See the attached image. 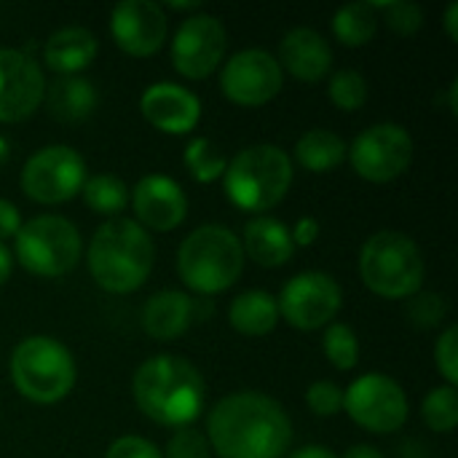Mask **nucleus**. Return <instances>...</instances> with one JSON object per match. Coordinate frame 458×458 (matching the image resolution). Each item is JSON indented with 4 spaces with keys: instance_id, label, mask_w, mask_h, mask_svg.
<instances>
[{
    "instance_id": "5",
    "label": "nucleus",
    "mask_w": 458,
    "mask_h": 458,
    "mask_svg": "<svg viewBox=\"0 0 458 458\" xmlns=\"http://www.w3.org/2000/svg\"><path fill=\"white\" fill-rule=\"evenodd\" d=\"M177 271L185 287L199 295H217L233 287L244 271L242 239L225 225H201L177 250Z\"/></svg>"
},
{
    "instance_id": "40",
    "label": "nucleus",
    "mask_w": 458,
    "mask_h": 458,
    "mask_svg": "<svg viewBox=\"0 0 458 458\" xmlns=\"http://www.w3.org/2000/svg\"><path fill=\"white\" fill-rule=\"evenodd\" d=\"M284 458H338L330 448H325V445H306V448H298V451H293L290 456Z\"/></svg>"
},
{
    "instance_id": "31",
    "label": "nucleus",
    "mask_w": 458,
    "mask_h": 458,
    "mask_svg": "<svg viewBox=\"0 0 458 458\" xmlns=\"http://www.w3.org/2000/svg\"><path fill=\"white\" fill-rule=\"evenodd\" d=\"M368 78L360 72V70H338L333 72L330 78V86H327V97L333 99V105L344 113H354V110H362L365 102H368Z\"/></svg>"
},
{
    "instance_id": "44",
    "label": "nucleus",
    "mask_w": 458,
    "mask_h": 458,
    "mask_svg": "<svg viewBox=\"0 0 458 458\" xmlns=\"http://www.w3.org/2000/svg\"><path fill=\"white\" fill-rule=\"evenodd\" d=\"M169 8H174V11H199V3H169Z\"/></svg>"
},
{
    "instance_id": "8",
    "label": "nucleus",
    "mask_w": 458,
    "mask_h": 458,
    "mask_svg": "<svg viewBox=\"0 0 458 458\" xmlns=\"http://www.w3.org/2000/svg\"><path fill=\"white\" fill-rule=\"evenodd\" d=\"M81 233L59 215H38L21 223L13 236V255L24 271L43 279H59L70 274L81 260Z\"/></svg>"
},
{
    "instance_id": "13",
    "label": "nucleus",
    "mask_w": 458,
    "mask_h": 458,
    "mask_svg": "<svg viewBox=\"0 0 458 458\" xmlns=\"http://www.w3.org/2000/svg\"><path fill=\"white\" fill-rule=\"evenodd\" d=\"M284 86V72L274 54L263 48H244L233 54L220 72V91L228 102L242 107H260L271 102Z\"/></svg>"
},
{
    "instance_id": "7",
    "label": "nucleus",
    "mask_w": 458,
    "mask_h": 458,
    "mask_svg": "<svg viewBox=\"0 0 458 458\" xmlns=\"http://www.w3.org/2000/svg\"><path fill=\"white\" fill-rule=\"evenodd\" d=\"M11 378L24 400L35 405H54L72 392L78 368L70 349L56 338L30 335L13 349Z\"/></svg>"
},
{
    "instance_id": "41",
    "label": "nucleus",
    "mask_w": 458,
    "mask_h": 458,
    "mask_svg": "<svg viewBox=\"0 0 458 458\" xmlns=\"http://www.w3.org/2000/svg\"><path fill=\"white\" fill-rule=\"evenodd\" d=\"M11 271H13V255H11L8 247L0 242V287L11 279Z\"/></svg>"
},
{
    "instance_id": "14",
    "label": "nucleus",
    "mask_w": 458,
    "mask_h": 458,
    "mask_svg": "<svg viewBox=\"0 0 458 458\" xmlns=\"http://www.w3.org/2000/svg\"><path fill=\"white\" fill-rule=\"evenodd\" d=\"M228 35L217 16L212 13H193L182 19L172 38V64L188 81H201L212 75L225 54Z\"/></svg>"
},
{
    "instance_id": "34",
    "label": "nucleus",
    "mask_w": 458,
    "mask_h": 458,
    "mask_svg": "<svg viewBox=\"0 0 458 458\" xmlns=\"http://www.w3.org/2000/svg\"><path fill=\"white\" fill-rule=\"evenodd\" d=\"M164 458H212V448L207 443V435L196 427L174 429V435L166 443Z\"/></svg>"
},
{
    "instance_id": "23",
    "label": "nucleus",
    "mask_w": 458,
    "mask_h": 458,
    "mask_svg": "<svg viewBox=\"0 0 458 458\" xmlns=\"http://www.w3.org/2000/svg\"><path fill=\"white\" fill-rule=\"evenodd\" d=\"M43 102L48 113L62 123H78L89 118L97 107V89L89 78L81 75H59L51 86H46Z\"/></svg>"
},
{
    "instance_id": "3",
    "label": "nucleus",
    "mask_w": 458,
    "mask_h": 458,
    "mask_svg": "<svg viewBox=\"0 0 458 458\" xmlns=\"http://www.w3.org/2000/svg\"><path fill=\"white\" fill-rule=\"evenodd\" d=\"M91 279L113 295H129L140 290L156 263V247L150 233L131 217L105 220L86 252Z\"/></svg>"
},
{
    "instance_id": "43",
    "label": "nucleus",
    "mask_w": 458,
    "mask_h": 458,
    "mask_svg": "<svg viewBox=\"0 0 458 458\" xmlns=\"http://www.w3.org/2000/svg\"><path fill=\"white\" fill-rule=\"evenodd\" d=\"M445 32L451 40H458V3H451L445 11Z\"/></svg>"
},
{
    "instance_id": "27",
    "label": "nucleus",
    "mask_w": 458,
    "mask_h": 458,
    "mask_svg": "<svg viewBox=\"0 0 458 458\" xmlns=\"http://www.w3.org/2000/svg\"><path fill=\"white\" fill-rule=\"evenodd\" d=\"M81 196L89 209H94L97 215H107V217H118L129 204V188L115 174L86 177Z\"/></svg>"
},
{
    "instance_id": "4",
    "label": "nucleus",
    "mask_w": 458,
    "mask_h": 458,
    "mask_svg": "<svg viewBox=\"0 0 458 458\" xmlns=\"http://www.w3.org/2000/svg\"><path fill=\"white\" fill-rule=\"evenodd\" d=\"M223 185L236 209L263 215L287 196L293 185V161L279 145H250L228 161Z\"/></svg>"
},
{
    "instance_id": "11",
    "label": "nucleus",
    "mask_w": 458,
    "mask_h": 458,
    "mask_svg": "<svg viewBox=\"0 0 458 458\" xmlns=\"http://www.w3.org/2000/svg\"><path fill=\"white\" fill-rule=\"evenodd\" d=\"M413 150L416 145L411 131L400 123L386 121L360 131L346 156L352 158V166L362 180L381 185L408 172L413 161Z\"/></svg>"
},
{
    "instance_id": "10",
    "label": "nucleus",
    "mask_w": 458,
    "mask_h": 458,
    "mask_svg": "<svg viewBox=\"0 0 458 458\" xmlns=\"http://www.w3.org/2000/svg\"><path fill=\"white\" fill-rule=\"evenodd\" d=\"M344 411L357 427L373 435L400 432L411 413L405 389L384 373L360 376L344 392Z\"/></svg>"
},
{
    "instance_id": "39",
    "label": "nucleus",
    "mask_w": 458,
    "mask_h": 458,
    "mask_svg": "<svg viewBox=\"0 0 458 458\" xmlns=\"http://www.w3.org/2000/svg\"><path fill=\"white\" fill-rule=\"evenodd\" d=\"M21 228V215L16 209V204H11L8 199H0V242L3 239H13Z\"/></svg>"
},
{
    "instance_id": "32",
    "label": "nucleus",
    "mask_w": 458,
    "mask_h": 458,
    "mask_svg": "<svg viewBox=\"0 0 458 458\" xmlns=\"http://www.w3.org/2000/svg\"><path fill=\"white\" fill-rule=\"evenodd\" d=\"M376 11L386 13V24L397 35H413L424 27V8L411 0H389V3H373Z\"/></svg>"
},
{
    "instance_id": "15",
    "label": "nucleus",
    "mask_w": 458,
    "mask_h": 458,
    "mask_svg": "<svg viewBox=\"0 0 458 458\" xmlns=\"http://www.w3.org/2000/svg\"><path fill=\"white\" fill-rule=\"evenodd\" d=\"M40 64L19 48H0V123L30 118L46 97Z\"/></svg>"
},
{
    "instance_id": "22",
    "label": "nucleus",
    "mask_w": 458,
    "mask_h": 458,
    "mask_svg": "<svg viewBox=\"0 0 458 458\" xmlns=\"http://www.w3.org/2000/svg\"><path fill=\"white\" fill-rule=\"evenodd\" d=\"M97 51H99V43H97L94 32L72 24V27H62L48 35V40L43 46V62L48 70H54L59 75H78L81 70H86L94 62Z\"/></svg>"
},
{
    "instance_id": "42",
    "label": "nucleus",
    "mask_w": 458,
    "mask_h": 458,
    "mask_svg": "<svg viewBox=\"0 0 458 458\" xmlns=\"http://www.w3.org/2000/svg\"><path fill=\"white\" fill-rule=\"evenodd\" d=\"M341 458H384V454L373 445H352Z\"/></svg>"
},
{
    "instance_id": "17",
    "label": "nucleus",
    "mask_w": 458,
    "mask_h": 458,
    "mask_svg": "<svg viewBox=\"0 0 458 458\" xmlns=\"http://www.w3.org/2000/svg\"><path fill=\"white\" fill-rule=\"evenodd\" d=\"M129 201L137 215L134 223H140L145 231L150 228L158 233H169L188 215V199L182 185L166 174L140 177L137 185L129 191Z\"/></svg>"
},
{
    "instance_id": "28",
    "label": "nucleus",
    "mask_w": 458,
    "mask_h": 458,
    "mask_svg": "<svg viewBox=\"0 0 458 458\" xmlns=\"http://www.w3.org/2000/svg\"><path fill=\"white\" fill-rule=\"evenodd\" d=\"M185 166H188V172H191V177L196 182H204L207 185V182L223 180L228 161H225V156L220 153V148L212 140L196 137L185 148Z\"/></svg>"
},
{
    "instance_id": "38",
    "label": "nucleus",
    "mask_w": 458,
    "mask_h": 458,
    "mask_svg": "<svg viewBox=\"0 0 458 458\" xmlns=\"http://www.w3.org/2000/svg\"><path fill=\"white\" fill-rule=\"evenodd\" d=\"M319 220L317 217H311V215H306V217H301L293 228H290V236H293V244L295 247H311L317 239H319Z\"/></svg>"
},
{
    "instance_id": "16",
    "label": "nucleus",
    "mask_w": 458,
    "mask_h": 458,
    "mask_svg": "<svg viewBox=\"0 0 458 458\" xmlns=\"http://www.w3.org/2000/svg\"><path fill=\"white\" fill-rule=\"evenodd\" d=\"M169 19L153 0H123L110 11V35L129 56H153L166 40Z\"/></svg>"
},
{
    "instance_id": "33",
    "label": "nucleus",
    "mask_w": 458,
    "mask_h": 458,
    "mask_svg": "<svg viewBox=\"0 0 458 458\" xmlns=\"http://www.w3.org/2000/svg\"><path fill=\"white\" fill-rule=\"evenodd\" d=\"M408 317L416 327H437L448 317V303L437 293H416L413 301H408Z\"/></svg>"
},
{
    "instance_id": "26",
    "label": "nucleus",
    "mask_w": 458,
    "mask_h": 458,
    "mask_svg": "<svg viewBox=\"0 0 458 458\" xmlns=\"http://www.w3.org/2000/svg\"><path fill=\"white\" fill-rule=\"evenodd\" d=\"M376 30H378V16L373 3H349L338 8V13L333 16V32L349 48L368 46Z\"/></svg>"
},
{
    "instance_id": "18",
    "label": "nucleus",
    "mask_w": 458,
    "mask_h": 458,
    "mask_svg": "<svg viewBox=\"0 0 458 458\" xmlns=\"http://www.w3.org/2000/svg\"><path fill=\"white\" fill-rule=\"evenodd\" d=\"M140 110L150 126L174 137L193 131L201 121V99L172 81L150 83L140 97Z\"/></svg>"
},
{
    "instance_id": "36",
    "label": "nucleus",
    "mask_w": 458,
    "mask_h": 458,
    "mask_svg": "<svg viewBox=\"0 0 458 458\" xmlns=\"http://www.w3.org/2000/svg\"><path fill=\"white\" fill-rule=\"evenodd\" d=\"M435 362H437V370L443 373L445 384L448 386H456L458 384V330L451 325L443 330V335L437 338V346H435Z\"/></svg>"
},
{
    "instance_id": "30",
    "label": "nucleus",
    "mask_w": 458,
    "mask_h": 458,
    "mask_svg": "<svg viewBox=\"0 0 458 458\" xmlns=\"http://www.w3.org/2000/svg\"><path fill=\"white\" fill-rule=\"evenodd\" d=\"M322 352H325V357L330 360L333 368L352 370L360 362V338H357V333L349 325L333 322V325L325 327Z\"/></svg>"
},
{
    "instance_id": "1",
    "label": "nucleus",
    "mask_w": 458,
    "mask_h": 458,
    "mask_svg": "<svg viewBox=\"0 0 458 458\" xmlns=\"http://www.w3.org/2000/svg\"><path fill=\"white\" fill-rule=\"evenodd\" d=\"M207 443L220 458H284L293 427L274 397L236 392L209 411Z\"/></svg>"
},
{
    "instance_id": "25",
    "label": "nucleus",
    "mask_w": 458,
    "mask_h": 458,
    "mask_svg": "<svg viewBox=\"0 0 458 458\" xmlns=\"http://www.w3.org/2000/svg\"><path fill=\"white\" fill-rule=\"evenodd\" d=\"M346 153H349V145L344 142V137H338L335 131L322 129V126L303 131L295 142L298 164L314 174H325V172L341 166Z\"/></svg>"
},
{
    "instance_id": "35",
    "label": "nucleus",
    "mask_w": 458,
    "mask_h": 458,
    "mask_svg": "<svg viewBox=\"0 0 458 458\" xmlns=\"http://www.w3.org/2000/svg\"><path fill=\"white\" fill-rule=\"evenodd\" d=\"M306 405L317 416H338L344 411V389L333 381H317L306 392Z\"/></svg>"
},
{
    "instance_id": "37",
    "label": "nucleus",
    "mask_w": 458,
    "mask_h": 458,
    "mask_svg": "<svg viewBox=\"0 0 458 458\" xmlns=\"http://www.w3.org/2000/svg\"><path fill=\"white\" fill-rule=\"evenodd\" d=\"M105 458H164V454L150 440L137 437V435H126V437H118L107 448Z\"/></svg>"
},
{
    "instance_id": "12",
    "label": "nucleus",
    "mask_w": 458,
    "mask_h": 458,
    "mask_svg": "<svg viewBox=\"0 0 458 458\" xmlns=\"http://www.w3.org/2000/svg\"><path fill=\"white\" fill-rule=\"evenodd\" d=\"M344 303L341 284L325 271L295 274L279 293V319H287L295 330H322L333 325Z\"/></svg>"
},
{
    "instance_id": "20",
    "label": "nucleus",
    "mask_w": 458,
    "mask_h": 458,
    "mask_svg": "<svg viewBox=\"0 0 458 458\" xmlns=\"http://www.w3.org/2000/svg\"><path fill=\"white\" fill-rule=\"evenodd\" d=\"M196 301L180 290H161L142 306V327L156 341H174L188 333L196 319Z\"/></svg>"
},
{
    "instance_id": "24",
    "label": "nucleus",
    "mask_w": 458,
    "mask_h": 458,
    "mask_svg": "<svg viewBox=\"0 0 458 458\" xmlns=\"http://www.w3.org/2000/svg\"><path fill=\"white\" fill-rule=\"evenodd\" d=\"M228 322L236 333L250 335V338H260V335L271 333L279 322L276 298L266 290H247L231 301Z\"/></svg>"
},
{
    "instance_id": "9",
    "label": "nucleus",
    "mask_w": 458,
    "mask_h": 458,
    "mask_svg": "<svg viewBox=\"0 0 458 458\" xmlns=\"http://www.w3.org/2000/svg\"><path fill=\"white\" fill-rule=\"evenodd\" d=\"M86 182V161L70 145H46L35 150L24 166L19 185L38 204H64L81 193Z\"/></svg>"
},
{
    "instance_id": "45",
    "label": "nucleus",
    "mask_w": 458,
    "mask_h": 458,
    "mask_svg": "<svg viewBox=\"0 0 458 458\" xmlns=\"http://www.w3.org/2000/svg\"><path fill=\"white\" fill-rule=\"evenodd\" d=\"M5 158H8V142H5V140L0 137V164H3Z\"/></svg>"
},
{
    "instance_id": "29",
    "label": "nucleus",
    "mask_w": 458,
    "mask_h": 458,
    "mask_svg": "<svg viewBox=\"0 0 458 458\" xmlns=\"http://www.w3.org/2000/svg\"><path fill=\"white\" fill-rule=\"evenodd\" d=\"M421 419L432 432L451 435L458 424V392L456 386H435L421 403Z\"/></svg>"
},
{
    "instance_id": "2",
    "label": "nucleus",
    "mask_w": 458,
    "mask_h": 458,
    "mask_svg": "<svg viewBox=\"0 0 458 458\" xmlns=\"http://www.w3.org/2000/svg\"><path fill=\"white\" fill-rule=\"evenodd\" d=\"M131 394L137 408L161 427H193L204 408V378L193 362L177 354H156L145 360L134 378Z\"/></svg>"
},
{
    "instance_id": "21",
    "label": "nucleus",
    "mask_w": 458,
    "mask_h": 458,
    "mask_svg": "<svg viewBox=\"0 0 458 458\" xmlns=\"http://www.w3.org/2000/svg\"><path fill=\"white\" fill-rule=\"evenodd\" d=\"M242 250L250 260L266 268H279L293 260L295 244L290 236V228L268 215H258L244 225V239Z\"/></svg>"
},
{
    "instance_id": "6",
    "label": "nucleus",
    "mask_w": 458,
    "mask_h": 458,
    "mask_svg": "<svg viewBox=\"0 0 458 458\" xmlns=\"http://www.w3.org/2000/svg\"><path fill=\"white\" fill-rule=\"evenodd\" d=\"M424 255L403 231L373 233L360 252V276L365 287L381 298H413L424 282Z\"/></svg>"
},
{
    "instance_id": "19",
    "label": "nucleus",
    "mask_w": 458,
    "mask_h": 458,
    "mask_svg": "<svg viewBox=\"0 0 458 458\" xmlns=\"http://www.w3.org/2000/svg\"><path fill=\"white\" fill-rule=\"evenodd\" d=\"M276 62L282 72L287 70L293 78L303 83H319L330 75L333 48L322 32L311 27H295L282 38Z\"/></svg>"
}]
</instances>
